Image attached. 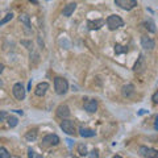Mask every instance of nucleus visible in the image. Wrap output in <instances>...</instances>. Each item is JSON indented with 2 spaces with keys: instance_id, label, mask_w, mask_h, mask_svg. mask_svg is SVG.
Segmentation results:
<instances>
[{
  "instance_id": "f257e3e1",
  "label": "nucleus",
  "mask_w": 158,
  "mask_h": 158,
  "mask_svg": "<svg viewBox=\"0 0 158 158\" xmlns=\"http://www.w3.org/2000/svg\"><path fill=\"white\" fill-rule=\"evenodd\" d=\"M54 90H56V92L58 94V95H65V94L67 92V90H69L67 81L62 77H57L56 79H54Z\"/></svg>"
},
{
  "instance_id": "f03ea898",
  "label": "nucleus",
  "mask_w": 158,
  "mask_h": 158,
  "mask_svg": "<svg viewBox=\"0 0 158 158\" xmlns=\"http://www.w3.org/2000/svg\"><path fill=\"white\" fill-rule=\"evenodd\" d=\"M106 23H107V27L110 31H116V29L124 27L123 19L120 16H117V15H111V16H108Z\"/></svg>"
},
{
  "instance_id": "7ed1b4c3",
  "label": "nucleus",
  "mask_w": 158,
  "mask_h": 158,
  "mask_svg": "<svg viewBox=\"0 0 158 158\" xmlns=\"http://www.w3.org/2000/svg\"><path fill=\"white\" fill-rule=\"evenodd\" d=\"M61 129L66 133L69 136H74L77 133V129H75V123L70 118H62L61 121Z\"/></svg>"
},
{
  "instance_id": "20e7f679",
  "label": "nucleus",
  "mask_w": 158,
  "mask_h": 158,
  "mask_svg": "<svg viewBox=\"0 0 158 158\" xmlns=\"http://www.w3.org/2000/svg\"><path fill=\"white\" fill-rule=\"evenodd\" d=\"M12 94L17 100H24V99H25L27 90H25V87L23 86V83H15L12 87Z\"/></svg>"
},
{
  "instance_id": "39448f33",
  "label": "nucleus",
  "mask_w": 158,
  "mask_h": 158,
  "mask_svg": "<svg viewBox=\"0 0 158 158\" xmlns=\"http://www.w3.org/2000/svg\"><path fill=\"white\" fill-rule=\"evenodd\" d=\"M59 144V137L57 135H48L42 138L41 146L42 148H52V146H57Z\"/></svg>"
},
{
  "instance_id": "423d86ee",
  "label": "nucleus",
  "mask_w": 158,
  "mask_h": 158,
  "mask_svg": "<svg viewBox=\"0 0 158 158\" xmlns=\"http://www.w3.org/2000/svg\"><path fill=\"white\" fill-rule=\"evenodd\" d=\"M115 4L124 11H131L137 7V0H115Z\"/></svg>"
},
{
  "instance_id": "0eeeda50",
  "label": "nucleus",
  "mask_w": 158,
  "mask_h": 158,
  "mask_svg": "<svg viewBox=\"0 0 158 158\" xmlns=\"http://www.w3.org/2000/svg\"><path fill=\"white\" fill-rule=\"evenodd\" d=\"M141 157H145V158H154L158 156V152L156 149H152V148H146V146H141L140 150H138Z\"/></svg>"
},
{
  "instance_id": "6e6552de",
  "label": "nucleus",
  "mask_w": 158,
  "mask_h": 158,
  "mask_svg": "<svg viewBox=\"0 0 158 158\" xmlns=\"http://www.w3.org/2000/svg\"><path fill=\"white\" fill-rule=\"evenodd\" d=\"M141 46L144 48L145 50H153V49L156 48V42H154V40L150 37L142 36L141 37Z\"/></svg>"
},
{
  "instance_id": "1a4fd4ad",
  "label": "nucleus",
  "mask_w": 158,
  "mask_h": 158,
  "mask_svg": "<svg viewBox=\"0 0 158 158\" xmlns=\"http://www.w3.org/2000/svg\"><path fill=\"white\" fill-rule=\"evenodd\" d=\"M135 92H136L135 86L131 85V83H128V85H124V86H123V88H121L123 96L127 98V99H131L133 95H135Z\"/></svg>"
},
{
  "instance_id": "9d476101",
  "label": "nucleus",
  "mask_w": 158,
  "mask_h": 158,
  "mask_svg": "<svg viewBox=\"0 0 158 158\" xmlns=\"http://www.w3.org/2000/svg\"><path fill=\"white\" fill-rule=\"evenodd\" d=\"M70 108H69L66 104H61L58 106L57 108V116L61 117V118H67L69 116H70Z\"/></svg>"
},
{
  "instance_id": "9b49d317",
  "label": "nucleus",
  "mask_w": 158,
  "mask_h": 158,
  "mask_svg": "<svg viewBox=\"0 0 158 158\" xmlns=\"http://www.w3.org/2000/svg\"><path fill=\"white\" fill-rule=\"evenodd\" d=\"M146 69V63H145V58L144 56H140V58L137 59V62L133 66V71L135 73H142Z\"/></svg>"
},
{
  "instance_id": "f8f14e48",
  "label": "nucleus",
  "mask_w": 158,
  "mask_h": 158,
  "mask_svg": "<svg viewBox=\"0 0 158 158\" xmlns=\"http://www.w3.org/2000/svg\"><path fill=\"white\" fill-rule=\"evenodd\" d=\"M106 24V20H103V19H99V20H95V21H88L87 23V27L90 31H99L103 25Z\"/></svg>"
},
{
  "instance_id": "ddd939ff",
  "label": "nucleus",
  "mask_w": 158,
  "mask_h": 158,
  "mask_svg": "<svg viewBox=\"0 0 158 158\" xmlns=\"http://www.w3.org/2000/svg\"><path fill=\"white\" fill-rule=\"evenodd\" d=\"M48 90H49V83L42 82V83H38L37 85L36 90H34V94H36L37 96H44L48 92Z\"/></svg>"
},
{
  "instance_id": "4468645a",
  "label": "nucleus",
  "mask_w": 158,
  "mask_h": 158,
  "mask_svg": "<svg viewBox=\"0 0 158 158\" xmlns=\"http://www.w3.org/2000/svg\"><path fill=\"white\" fill-rule=\"evenodd\" d=\"M85 110L87 112L90 113H94L98 111V100H95V99H91V100H87L85 103Z\"/></svg>"
},
{
  "instance_id": "2eb2a0df",
  "label": "nucleus",
  "mask_w": 158,
  "mask_h": 158,
  "mask_svg": "<svg viewBox=\"0 0 158 158\" xmlns=\"http://www.w3.org/2000/svg\"><path fill=\"white\" fill-rule=\"evenodd\" d=\"M75 9H77V4L75 3H69L67 6H65V8H63L62 15L63 16H66V17H69V16H71V15L74 13Z\"/></svg>"
},
{
  "instance_id": "dca6fc26",
  "label": "nucleus",
  "mask_w": 158,
  "mask_h": 158,
  "mask_svg": "<svg viewBox=\"0 0 158 158\" xmlns=\"http://www.w3.org/2000/svg\"><path fill=\"white\" fill-rule=\"evenodd\" d=\"M19 20H20V23H23L24 25H25V28L28 29V31H31V17H29L27 13L20 15V16H19Z\"/></svg>"
},
{
  "instance_id": "f3484780",
  "label": "nucleus",
  "mask_w": 158,
  "mask_h": 158,
  "mask_svg": "<svg viewBox=\"0 0 158 158\" xmlns=\"http://www.w3.org/2000/svg\"><path fill=\"white\" fill-rule=\"evenodd\" d=\"M79 135H81L82 137H94L95 136V131H92V129H88V128H81L79 129Z\"/></svg>"
},
{
  "instance_id": "a211bd4d",
  "label": "nucleus",
  "mask_w": 158,
  "mask_h": 158,
  "mask_svg": "<svg viewBox=\"0 0 158 158\" xmlns=\"http://www.w3.org/2000/svg\"><path fill=\"white\" fill-rule=\"evenodd\" d=\"M144 27H145V29H148L150 33H156V23L153 21L152 19H149V20H146V21L144 23Z\"/></svg>"
},
{
  "instance_id": "6ab92c4d",
  "label": "nucleus",
  "mask_w": 158,
  "mask_h": 158,
  "mask_svg": "<svg viewBox=\"0 0 158 158\" xmlns=\"http://www.w3.org/2000/svg\"><path fill=\"white\" fill-rule=\"evenodd\" d=\"M25 138L28 141H34L37 138V129H31L25 133Z\"/></svg>"
},
{
  "instance_id": "aec40b11",
  "label": "nucleus",
  "mask_w": 158,
  "mask_h": 158,
  "mask_svg": "<svg viewBox=\"0 0 158 158\" xmlns=\"http://www.w3.org/2000/svg\"><path fill=\"white\" fill-rule=\"evenodd\" d=\"M12 19H13V13H12V12H11V13H7L6 16H4V19H3V20H0V27H3L4 24L9 23Z\"/></svg>"
},
{
  "instance_id": "412c9836",
  "label": "nucleus",
  "mask_w": 158,
  "mask_h": 158,
  "mask_svg": "<svg viewBox=\"0 0 158 158\" xmlns=\"http://www.w3.org/2000/svg\"><path fill=\"white\" fill-rule=\"evenodd\" d=\"M7 118H8V125L11 127V128H15V127L17 125L19 120H17V117H16V116H8Z\"/></svg>"
},
{
  "instance_id": "4be33fe9",
  "label": "nucleus",
  "mask_w": 158,
  "mask_h": 158,
  "mask_svg": "<svg viewBox=\"0 0 158 158\" xmlns=\"http://www.w3.org/2000/svg\"><path fill=\"white\" fill-rule=\"evenodd\" d=\"M78 153H79V156H87V148H86V145L85 144H79L78 145Z\"/></svg>"
},
{
  "instance_id": "5701e85b",
  "label": "nucleus",
  "mask_w": 158,
  "mask_h": 158,
  "mask_svg": "<svg viewBox=\"0 0 158 158\" xmlns=\"http://www.w3.org/2000/svg\"><path fill=\"white\" fill-rule=\"evenodd\" d=\"M9 157H11V154L8 153V150L6 148L0 146V158H9Z\"/></svg>"
},
{
  "instance_id": "b1692460",
  "label": "nucleus",
  "mask_w": 158,
  "mask_h": 158,
  "mask_svg": "<svg viewBox=\"0 0 158 158\" xmlns=\"http://www.w3.org/2000/svg\"><path fill=\"white\" fill-rule=\"evenodd\" d=\"M127 50H128V49H127L125 46H121V45H116V46H115V52H116V54L127 53Z\"/></svg>"
},
{
  "instance_id": "393cba45",
  "label": "nucleus",
  "mask_w": 158,
  "mask_h": 158,
  "mask_svg": "<svg viewBox=\"0 0 158 158\" xmlns=\"http://www.w3.org/2000/svg\"><path fill=\"white\" fill-rule=\"evenodd\" d=\"M28 157H31V158H41L42 156L41 154H37L34 150H32V149H29L28 150Z\"/></svg>"
},
{
  "instance_id": "a878e982",
  "label": "nucleus",
  "mask_w": 158,
  "mask_h": 158,
  "mask_svg": "<svg viewBox=\"0 0 158 158\" xmlns=\"http://www.w3.org/2000/svg\"><path fill=\"white\" fill-rule=\"evenodd\" d=\"M21 44H23V45H25V46H27L28 50H33V44H32V41H27V40H23Z\"/></svg>"
},
{
  "instance_id": "bb28decb",
  "label": "nucleus",
  "mask_w": 158,
  "mask_h": 158,
  "mask_svg": "<svg viewBox=\"0 0 158 158\" xmlns=\"http://www.w3.org/2000/svg\"><path fill=\"white\" fill-rule=\"evenodd\" d=\"M8 117V113L6 111H0V123L6 121V118Z\"/></svg>"
},
{
  "instance_id": "cd10ccee",
  "label": "nucleus",
  "mask_w": 158,
  "mask_h": 158,
  "mask_svg": "<svg viewBox=\"0 0 158 158\" xmlns=\"http://www.w3.org/2000/svg\"><path fill=\"white\" fill-rule=\"evenodd\" d=\"M152 100H153V103H154V104H157V103H158V91H156L154 94H153Z\"/></svg>"
},
{
  "instance_id": "c85d7f7f",
  "label": "nucleus",
  "mask_w": 158,
  "mask_h": 158,
  "mask_svg": "<svg viewBox=\"0 0 158 158\" xmlns=\"http://www.w3.org/2000/svg\"><path fill=\"white\" fill-rule=\"evenodd\" d=\"M154 129L158 131V116H156V121H154Z\"/></svg>"
},
{
  "instance_id": "c756f323",
  "label": "nucleus",
  "mask_w": 158,
  "mask_h": 158,
  "mask_svg": "<svg viewBox=\"0 0 158 158\" xmlns=\"http://www.w3.org/2000/svg\"><path fill=\"white\" fill-rule=\"evenodd\" d=\"M87 156H90V157H98L99 154H98V152L95 150V152H92V153H91V154H87Z\"/></svg>"
},
{
  "instance_id": "7c9ffc66",
  "label": "nucleus",
  "mask_w": 158,
  "mask_h": 158,
  "mask_svg": "<svg viewBox=\"0 0 158 158\" xmlns=\"http://www.w3.org/2000/svg\"><path fill=\"white\" fill-rule=\"evenodd\" d=\"M3 70H4V65H3V63H0V74L3 73Z\"/></svg>"
},
{
  "instance_id": "2f4dec72",
  "label": "nucleus",
  "mask_w": 158,
  "mask_h": 158,
  "mask_svg": "<svg viewBox=\"0 0 158 158\" xmlns=\"http://www.w3.org/2000/svg\"><path fill=\"white\" fill-rule=\"evenodd\" d=\"M145 113H146V111H145V110H141L140 112H138V115H145Z\"/></svg>"
},
{
  "instance_id": "473e14b6",
  "label": "nucleus",
  "mask_w": 158,
  "mask_h": 158,
  "mask_svg": "<svg viewBox=\"0 0 158 158\" xmlns=\"http://www.w3.org/2000/svg\"><path fill=\"white\" fill-rule=\"evenodd\" d=\"M31 88H32V82H29L28 83V90H31Z\"/></svg>"
},
{
  "instance_id": "72a5a7b5",
  "label": "nucleus",
  "mask_w": 158,
  "mask_h": 158,
  "mask_svg": "<svg viewBox=\"0 0 158 158\" xmlns=\"http://www.w3.org/2000/svg\"><path fill=\"white\" fill-rule=\"evenodd\" d=\"M15 112H17V113H20V115H23V111H20V110H15Z\"/></svg>"
},
{
  "instance_id": "f704fd0d",
  "label": "nucleus",
  "mask_w": 158,
  "mask_h": 158,
  "mask_svg": "<svg viewBox=\"0 0 158 158\" xmlns=\"http://www.w3.org/2000/svg\"><path fill=\"white\" fill-rule=\"evenodd\" d=\"M48 2H50V0H48Z\"/></svg>"
}]
</instances>
